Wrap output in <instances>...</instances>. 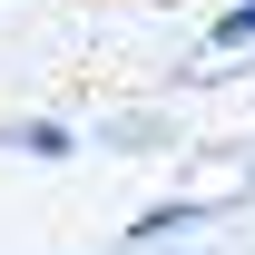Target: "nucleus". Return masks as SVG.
I'll list each match as a JSON object with an SVG mask.
<instances>
[{"label": "nucleus", "instance_id": "obj_1", "mask_svg": "<svg viewBox=\"0 0 255 255\" xmlns=\"http://www.w3.org/2000/svg\"><path fill=\"white\" fill-rule=\"evenodd\" d=\"M206 216H216V196H157V206H137V226H128V255L177 246V236H196Z\"/></svg>", "mask_w": 255, "mask_h": 255}, {"label": "nucleus", "instance_id": "obj_2", "mask_svg": "<svg viewBox=\"0 0 255 255\" xmlns=\"http://www.w3.org/2000/svg\"><path fill=\"white\" fill-rule=\"evenodd\" d=\"M0 147H10V157L59 167V157H79V128H69V118H10V128H0Z\"/></svg>", "mask_w": 255, "mask_h": 255}, {"label": "nucleus", "instance_id": "obj_3", "mask_svg": "<svg viewBox=\"0 0 255 255\" xmlns=\"http://www.w3.org/2000/svg\"><path fill=\"white\" fill-rule=\"evenodd\" d=\"M206 49H255V0H226L206 20Z\"/></svg>", "mask_w": 255, "mask_h": 255}, {"label": "nucleus", "instance_id": "obj_4", "mask_svg": "<svg viewBox=\"0 0 255 255\" xmlns=\"http://www.w3.org/2000/svg\"><path fill=\"white\" fill-rule=\"evenodd\" d=\"M246 187H255V177H246Z\"/></svg>", "mask_w": 255, "mask_h": 255}]
</instances>
